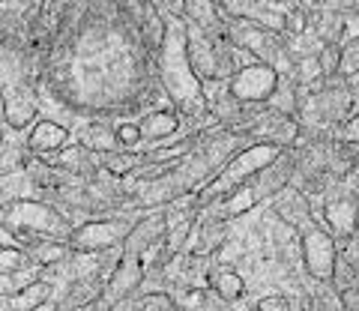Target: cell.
Wrapping results in <instances>:
<instances>
[{
  "instance_id": "cell-14",
  "label": "cell",
  "mask_w": 359,
  "mask_h": 311,
  "mask_svg": "<svg viewBox=\"0 0 359 311\" xmlns=\"http://www.w3.org/2000/svg\"><path fill=\"white\" fill-rule=\"evenodd\" d=\"M102 296H105V282L102 279H96V275H90V279H78L69 287V293H66V299L60 303L57 311H81V308L93 305L96 299H102Z\"/></svg>"
},
{
  "instance_id": "cell-27",
  "label": "cell",
  "mask_w": 359,
  "mask_h": 311,
  "mask_svg": "<svg viewBox=\"0 0 359 311\" xmlns=\"http://www.w3.org/2000/svg\"><path fill=\"white\" fill-rule=\"evenodd\" d=\"M318 57H320V66H323V75H327V81H330L332 75L341 72V46H320Z\"/></svg>"
},
{
  "instance_id": "cell-15",
  "label": "cell",
  "mask_w": 359,
  "mask_h": 311,
  "mask_svg": "<svg viewBox=\"0 0 359 311\" xmlns=\"http://www.w3.org/2000/svg\"><path fill=\"white\" fill-rule=\"evenodd\" d=\"M51 293H54V287L45 279H39L15 296H4V311H39L51 299Z\"/></svg>"
},
{
  "instance_id": "cell-29",
  "label": "cell",
  "mask_w": 359,
  "mask_h": 311,
  "mask_svg": "<svg viewBox=\"0 0 359 311\" xmlns=\"http://www.w3.org/2000/svg\"><path fill=\"white\" fill-rule=\"evenodd\" d=\"M341 305L344 311H359V284H351V287H344L341 291Z\"/></svg>"
},
{
  "instance_id": "cell-23",
  "label": "cell",
  "mask_w": 359,
  "mask_h": 311,
  "mask_svg": "<svg viewBox=\"0 0 359 311\" xmlns=\"http://www.w3.org/2000/svg\"><path fill=\"white\" fill-rule=\"evenodd\" d=\"M87 156H90L87 147H81V144H72V147H63L60 153H54V156H48V159H42V162H45V165H60V168L78 171V168L84 165Z\"/></svg>"
},
{
  "instance_id": "cell-5",
  "label": "cell",
  "mask_w": 359,
  "mask_h": 311,
  "mask_svg": "<svg viewBox=\"0 0 359 311\" xmlns=\"http://www.w3.org/2000/svg\"><path fill=\"white\" fill-rule=\"evenodd\" d=\"M132 228H135L132 219H90L75 225L66 242H69L75 254H102L111 249H123Z\"/></svg>"
},
{
  "instance_id": "cell-7",
  "label": "cell",
  "mask_w": 359,
  "mask_h": 311,
  "mask_svg": "<svg viewBox=\"0 0 359 311\" xmlns=\"http://www.w3.org/2000/svg\"><path fill=\"white\" fill-rule=\"evenodd\" d=\"M144 279H147V263L138 254H120L117 266L105 279V296L111 303H126L141 291Z\"/></svg>"
},
{
  "instance_id": "cell-2",
  "label": "cell",
  "mask_w": 359,
  "mask_h": 311,
  "mask_svg": "<svg viewBox=\"0 0 359 311\" xmlns=\"http://www.w3.org/2000/svg\"><path fill=\"white\" fill-rule=\"evenodd\" d=\"M285 153H287V150H282L278 144H269V141H249L243 150H237L228 162L222 165L216 177H210V180L198 188L195 198H192V207L201 213V209H207L210 204L222 201L224 195L237 192L240 186L257 180V177H261L276 159H282Z\"/></svg>"
},
{
  "instance_id": "cell-31",
  "label": "cell",
  "mask_w": 359,
  "mask_h": 311,
  "mask_svg": "<svg viewBox=\"0 0 359 311\" xmlns=\"http://www.w3.org/2000/svg\"><path fill=\"white\" fill-rule=\"evenodd\" d=\"M81 311H114V303H111L108 296H102V299H96L93 305H87V308H81Z\"/></svg>"
},
{
  "instance_id": "cell-30",
  "label": "cell",
  "mask_w": 359,
  "mask_h": 311,
  "mask_svg": "<svg viewBox=\"0 0 359 311\" xmlns=\"http://www.w3.org/2000/svg\"><path fill=\"white\" fill-rule=\"evenodd\" d=\"M344 90L351 93V96H359V72L344 75Z\"/></svg>"
},
{
  "instance_id": "cell-9",
  "label": "cell",
  "mask_w": 359,
  "mask_h": 311,
  "mask_svg": "<svg viewBox=\"0 0 359 311\" xmlns=\"http://www.w3.org/2000/svg\"><path fill=\"white\" fill-rule=\"evenodd\" d=\"M323 221L335 240H351L359 233V195H335L323 204Z\"/></svg>"
},
{
  "instance_id": "cell-19",
  "label": "cell",
  "mask_w": 359,
  "mask_h": 311,
  "mask_svg": "<svg viewBox=\"0 0 359 311\" xmlns=\"http://www.w3.org/2000/svg\"><path fill=\"white\" fill-rule=\"evenodd\" d=\"M84 147L93 150V153H117L120 144H117L114 126H105V123L87 126V132H84Z\"/></svg>"
},
{
  "instance_id": "cell-13",
  "label": "cell",
  "mask_w": 359,
  "mask_h": 311,
  "mask_svg": "<svg viewBox=\"0 0 359 311\" xmlns=\"http://www.w3.org/2000/svg\"><path fill=\"white\" fill-rule=\"evenodd\" d=\"M138 126H141L144 141H165V138H171L174 132L180 129V114L174 108H159V111L144 114L138 120Z\"/></svg>"
},
{
  "instance_id": "cell-18",
  "label": "cell",
  "mask_w": 359,
  "mask_h": 311,
  "mask_svg": "<svg viewBox=\"0 0 359 311\" xmlns=\"http://www.w3.org/2000/svg\"><path fill=\"white\" fill-rule=\"evenodd\" d=\"M30 254H33V261H36L39 266H57V263H63L66 258H69L72 249H69V242L66 240H42V242H36V246L30 249Z\"/></svg>"
},
{
  "instance_id": "cell-6",
  "label": "cell",
  "mask_w": 359,
  "mask_h": 311,
  "mask_svg": "<svg viewBox=\"0 0 359 311\" xmlns=\"http://www.w3.org/2000/svg\"><path fill=\"white\" fill-rule=\"evenodd\" d=\"M278 84H282V75H278L273 66L252 63V66H243L240 72H233L228 81H224V90L237 99L240 105H269V99L276 96Z\"/></svg>"
},
{
  "instance_id": "cell-10",
  "label": "cell",
  "mask_w": 359,
  "mask_h": 311,
  "mask_svg": "<svg viewBox=\"0 0 359 311\" xmlns=\"http://www.w3.org/2000/svg\"><path fill=\"white\" fill-rule=\"evenodd\" d=\"M63 147H69V129L54 123V120H36L27 132V141H25V150L30 156H39V159H48V156L60 153Z\"/></svg>"
},
{
  "instance_id": "cell-11",
  "label": "cell",
  "mask_w": 359,
  "mask_h": 311,
  "mask_svg": "<svg viewBox=\"0 0 359 311\" xmlns=\"http://www.w3.org/2000/svg\"><path fill=\"white\" fill-rule=\"evenodd\" d=\"M168 225H171V219L156 213V216H147V219H138L135 221V228L129 230L126 242H123V254H138L144 258L153 246H159L168 233Z\"/></svg>"
},
{
  "instance_id": "cell-12",
  "label": "cell",
  "mask_w": 359,
  "mask_h": 311,
  "mask_svg": "<svg viewBox=\"0 0 359 311\" xmlns=\"http://www.w3.org/2000/svg\"><path fill=\"white\" fill-rule=\"evenodd\" d=\"M4 117L9 129H25L30 123H36V99L25 87H15V90H6L4 99Z\"/></svg>"
},
{
  "instance_id": "cell-22",
  "label": "cell",
  "mask_w": 359,
  "mask_h": 311,
  "mask_svg": "<svg viewBox=\"0 0 359 311\" xmlns=\"http://www.w3.org/2000/svg\"><path fill=\"white\" fill-rule=\"evenodd\" d=\"M269 111H278V114H285V117H297V111H299V90L290 81H282V84H278V90H276V96L269 99Z\"/></svg>"
},
{
  "instance_id": "cell-20",
  "label": "cell",
  "mask_w": 359,
  "mask_h": 311,
  "mask_svg": "<svg viewBox=\"0 0 359 311\" xmlns=\"http://www.w3.org/2000/svg\"><path fill=\"white\" fill-rule=\"evenodd\" d=\"M39 266L33 261V254L27 249H18V246H4L0 249V272H25Z\"/></svg>"
},
{
  "instance_id": "cell-21",
  "label": "cell",
  "mask_w": 359,
  "mask_h": 311,
  "mask_svg": "<svg viewBox=\"0 0 359 311\" xmlns=\"http://www.w3.org/2000/svg\"><path fill=\"white\" fill-rule=\"evenodd\" d=\"M39 270L42 266H33V270L25 272H0V296H15L33 282H39Z\"/></svg>"
},
{
  "instance_id": "cell-24",
  "label": "cell",
  "mask_w": 359,
  "mask_h": 311,
  "mask_svg": "<svg viewBox=\"0 0 359 311\" xmlns=\"http://www.w3.org/2000/svg\"><path fill=\"white\" fill-rule=\"evenodd\" d=\"M138 308L141 311H183L171 293H162V291H153V293L138 296Z\"/></svg>"
},
{
  "instance_id": "cell-17",
  "label": "cell",
  "mask_w": 359,
  "mask_h": 311,
  "mask_svg": "<svg viewBox=\"0 0 359 311\" xmlns=\"http://www.w3.org/2000/svg\"><path fill=\"white\" fill-rule=\"evenodd\" d=\"M141 165H144V153H129V150L102 153V168L114 177H132Z\"/></svg>"
},
{
  "instance_id": "cell-26",
  "label": "cell",
  "mask_w": 359,
  "mask_h": 311,
  "mask_svg": "<svg viewBox=\"0 0 359 311\" xmlns=\"http://www.w3.org/2000/svg\"><path fill=\"white\" fill-rule=\"evenodd\" d=\"M332 138L339 144H344V147H351V144H356V147H359V111H356V114H347L341 123L332 129Z\"/></svg>"
},
{
  "instance_id": "cell-3",
  "label": "cell",
  "mask_w": 359,
  "mask_h": 311,
  "mask_svg": "<svg viewBox=\"0 0 359 311\" xmlns=\"http://www.w3.org/2000/svg\"><path fill=\"white\" fill-rule=\"evenodd\" d=\"M4 228H9L18 237L21 249H33L42 240H69L75 230L57 207L33 201V198H15L4 207Z\"/></svg>"
},
{
  "instance_id": "cell-1",
  "label": "cell",
  "mask_w": 359,
  "mask_h": 311,
  "mask_svg": "<svg viewBox=\"0 0 359 311\" xmlns=\"http://www.w3.org/2000/svg\"><path fill=\"white\" fill-rule=\"evenodd\" d=\"M162 18H165V42L156 51L159 81L165 93L171 96L177 114L204 117L210 111V99L204 90V81L195 75L192 60H189V21L180 15H162Z\"/></svg>"
},
{
  "instance_id": "cell-25",
  "label": "cell",
  "mask_w": 359,
  "mask_h": 311,
  "mask_svg": "<svg viewBox=\"0 0 359 311\" xmlns=\"http://www.w3.org/2000/svg\"><path fill=\"white\" fill-rule=\"evenodd\" d=\"M114 132H117V144H120V150L141 153L144 135H141V126H138V123H117V126H114Z\"/></svg>"
},
{
  "instance_id": "cell-28",
  "label": "cell",
  "mask_w": 359,
  "mask_h": 311,
  "mask_svg": "<svg viewBox=\"0 0 359 311\" xmlns=\"http://www.w3.org/2000/svg\"><path fill=\"white\" fill-rule=\"evenodd\" d=\"M255 311H290V299L287 296H264V299H257L255 303Z\"/></svg>"
},
{
  "instance_id": "cell-4",
  "label": "cell",
  "mask_w": 359,
  "mask_h": 311,
  "mask_svg": "<svg viewBox=\"0 0 359 311\" xmlns=\"http://www.w3.org/2000/svg\"><path fill=\"white\" fill-rule=\"evenodd\" d=\"M299 251H302V263L306 272L314 282H335V270H339V242L335 237L320 228L318 221H306L299 228Z\"/></svg>"
},
{
  "instance_id": "cell-16",
  "label": "cell",
  "mask_w": 359,
  "mask_h": 311,
  "mask_svg": "<svg viewBox=\"0 0 359 311\" xmlns=\"http://www.w3.org/2000/svg\"><path fill=\"white\" fill-rule=\"evenodd\" d=\"M210 291L216 293V299H222V303L233 305V303H240V299L245 296V282H243L240 272L219 270V272L210 275Z\"/></svg>"
},
{
  "instance_id": "cell-8",
  "label": "cell",
  "mask_w": 359,
  "mask_h": 311,
  "mask_svg": "<svg viewBox=\"0 0 359 311\" xmlns=\"http://www.w3.org/2000/svg\"><path fill=\"white\" fill-rule=\"evenodd\" d=\"M264 188H261V183L257 180H252V183H245V186H240L237 192H231V195H224L222 201H216V204H210L207 209H201V213H207V219L210 221H231V219H240V216H245L249 209H255L257 204L264 201Z\"/></svg>"
}]
</instances>
